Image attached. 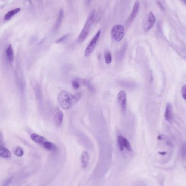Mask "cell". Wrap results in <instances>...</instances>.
Returning <instances> with one entry per match:
<instances>
[{
	"label": "cell",
	"mask_w": 186,
	"mask_h": 186,
	"mask_svg": "<svg viewBox=\"0 0 186 186\" xmlns=\"http://www.w3.org/2000/svg\"><path fill=\"white\" fill-rule=\"evenodd\" d=\"M117 144L120 151H123L124 149H126L129 152L132 151V149L131 144L129 140L121 135H119L117 137Z\"/></svg>",
	"instance_id": "8992f818"
},
{
	"label": "cell",
	"mask_w": 186,
	"mask_h": 186,
	"mask_svg": "<svg viewBox=\"0 0 186 186\" xmlns=\"http://www.w3.org/2000/svg\"><path fill=\"white\" fill-rule=\"evenodd\" d=\"M72 86L75 89H78L80 87V81L77 79H75L72 80Z\"/></svg>",
	"instance_id": "ffe728a7"
},
{
	"label": "cell",
	"mask_w": 186,
	"mask_h": 186,
	"mask_svg": "<svg viewBox=\"0 0 186 186\" xmlns=\"http://www.w3.org/2000/svg\"><path fill=\"white\" fill-rule=\"evenodd\" d=\"M85 1H86V5L89 6L92 3V0H85Z\"/></svg>",
	"instance_id": "484cf974"
},
{
	"label": "cell",
	"mask_w": 186,
	"mask_h": 186,
	"mask_svg": "<svg viewBox=\"0 0 186 186\" xmlns=\"http://www.w3.org/2000/svg\"><path fill=\"white\" fill-rule=\"evenodd\" d=\"M89 155L88 152L86 151H84L82 153L81 156V163H82V166L83 168H86L88 163L89 162Z\"/></svg>",
	"instance_id": "8fae6325"
},
{
	"label": "cell",
	"mask_w": 186,
	"mask_h": 186,
	"mask_svg": "<svg viewBox=\"0 0 186 186\" xmlns=\"http://www.w3.org/2000/svg\"><path fill=\"white\" fill-rule=\"evenodd\" d=\"M184 2H185L186 3V0H182Z\"/></svg>",
	"instance_id": "4316f807"
},
{
	"label": "cell",
	"mask_w": 186,
	"mask_h": 186,
	"mask_svg": "<svg viewBox=\"0 0 186 186\" xmlns=\"http://www.w3.org/2000/svg\"><path fill=\"white\" fill-rule=\"evenodd\" d=\"M82 95L81 93L72 94L69 92L62 90L59 92L58 95V102L62 108L69 109L80 100Z\"/></svg>",
	"instance_id": "6da1fadb"
},
{
	"label": "cell",
	"mask_w": 186,
	"mask_h": 186,
	"mask_svg": "<svg viewBox=\"0 0 186 186\" xmlns=\"http://www.w3.org/2000/svg\"><path fill=\"white\" fill-rule=\"evenodd\" d=\"M95 13H96V11L94 9H92L89 13L88 17L86 20V23H84L83 29L78 37V39H77L78 43H83L88 37V35H89V31L92 28V25L94 21Z\"/></svg>",
	"instance_id": "7a4b0ae2"
},
{
	"label": "cell",
	"mask_w": 186,
	"mask_h": 186,
	"mask_svg": "<svg viewBox=\"0 0 186 186\" xmlns=\"http://www.w3.org/2000/svg\"><path fill=\"white\" fill-rule=\"evenodd\" d=\"M13 177H11V178H8L7 180L5 181L4 182V183H3V184H2V186H9V184H10L11 183V182H12V180H13Z\"/></svg>",
	"instance_id": "cb8c5ba5"
},
{
	"label": "cell",
	"mask_w": 186,
	"mask_h": 186,
	"mask_svg": "<svg viewBox=\"0 0 186 186\" xmlns=\"http://www.w3.org/2000/svg\"><path fill=\"white\" fill-rule=\"evenodd\" d=\"M104 58L106 64H109L112 63V56L111 53L108 50H105L104 52Z\"/></svg>",
	"instance_id": "ac0fdd59"
},
{
	"label": "cell",
	"mask_w": 186,
	"mask_h": 186,
	"mask_svg": "<svg viewBox=\"0 0 186 186\" xmlns=\"http://www.w3.org/2000/svg\"><path fill=\"white\" fill-rule=\"evenodd\" d=\"M43 144L44 148L49 151H56L57 149L55 144L48 141H45Z\"/></svg>",
	"instance_id": "e0dca14e"
},
{
	"label": "cell",
	"mask_w": 186,
	"mask_h": 186,
	"mask_svg": "<svg viewBox=\"0 0 186 186\" xmlns=\"http://www.w3.org/2000/svg\"><path fill=\"white\" fill-rule=\"evenodd\" d=\"M173 117V113H172V107L170 103H168L166 108L164 118L166 121L169 123H172Z\"/></svg>",
	"instance_id": "30bf717a"
},
{
	"label": "cell",
	"mask_w": 186,
	"mask_h": 186,
	"mask_svg": "<svg viewBox=\"0 0 186 186\" xmlns=\"http://www.w3.org/2000/svg\"><path fill=\"white\" fill-rule=\"evenodd\" d=\"M6 55H7V57L8 58L9 61L10 62H12L14 59V52H13V49L11 45H9L7 49Z\"/></svg>",
	"instance_id": "2e32d148"
},
{
	"label": "cell",
	"mask_w": 186,
	"mask_h": 186,
	"mask_svg": "<svg viewBox=\"0 0 186 186\" xmlns=\"http://www.w3.org/2000/svg\"><path fill=\"white\" fill-rule=\"evenodd\" d=\"M181 92H182V95L183 99L186 100V85L183 86V87L182 88Z\"/></svg>",
	"instance_id": "d4e9b609"
},
{
	"label": "cell",
	"mask_w": 186,
	"mask_h": 186,
	"mask_svg": "<svg viewBox=\"0 0 186 186\" xmlns=\"http://www.w3.org/2000/svg\"><path fill=\"white\" fill-rule=\"evenodd\" d=\"M117 101L122 112L124 114L126 112L127 101L126 93L123 90H121L118 93L117 95Z\"/></svg>",
	"instance_id": "ba28073f"
},
{
	"label": "cell",
	"mask_w": 186,
	"mask_h": 186,
	"mask_svg": "<svg viewBox=\"0 0 186 186\" xmlns=\"http://www.w3.org/2000/svg\"><path fill=\"white\" fill-rule=\"evenodd\" d=\"M0 156L5 158H8L11 157V153L8 149L2 145H0Z\"/></svg>",
	"instance_id": "4fadbf2b"
},
{
	"label": "cell",
	"mask_w": 186,
	"mask_h": 186,
	"mask_svg": "<svg viewBox=\"0 0 186 186\" xmlns=\"http://www.w3.org/2000/svg\"><path fill=\"white\" fill-rule=\"evenodd\" d=\"M82 84L84 86L87 87L89 90L91 92H94L95 88L94 86H93L91 82L87 80H82Z\"/></svg>",
	"instance_id": "d6986e66"
},
{
	"label": "cell",
	"mask_w": 186,
	"mask_h": 186,
	"mask_svg": "<svg viewBox=\"0 0 186 186\" xmlns=\"http://www.w3.org/2000/svg\"><path fill=\"white\" fill-rule=\"evenodd\" d=\"M155 21L156 19L155 15H154L152 12H150L148 17L145 18V20H144L143 25L144 31L145 32H148L150 30H151L155 25Z\"/></svg>",
	"instance_id": "5b68a950"
},
{
	"label": "cell",
	"mask_w": 186,
	"mask_h": 186,
	"mask_svg": "<svg viewBox=\"0 0 186 186\" xmlns=\"http://www.w3.org/2000/svg\"><path fill=\"white\" fill-rule=\"evenodd\" d=\"M101 35V30L99 29L96 35H95L94 37L92 38V40L90 41L88 46H87L85 51H84V56L86 57H88L90 56L92 53L94 51L96 46L97 45V43L99 39L100 38Z\"/></svg>",
	"instance_id": "277c9868"
},
{
	"label": "cell",
	"mask_w": 186,
	"mask_h": 186,
	"mask_svg": "<svg viewBox=\"0 0 186 186\" xmlns=\"http://www.w3.org/2000/svg\"><path fill=\"white\" fill-rule=\"evenodd\" d=\"M139 7H140V4L139 1H136L133 7L132 8V10L130 14L129 15V17L127 18V19L126 20V25L129 26L130 25H131V23H132V22L134 21L136 17H137L138 14V13L139 12Z\"/></svg>",
	"instance_id": "52a82bcc"
},
{
	"label": "cell",
	"mask_w": 186,
	"mask_h": 186,
	"mask_svg": "<svg viewBox=\"0 0 186 186\" xmlns=\"http://www.w3.org/2000/svg\"><path fill=\"white\" fill-rule=\"evenodd\" d=\"M111 37L117 42H120L123 39L125 35V28L122 25L117 24L113 26L111 29Z\"/></svg>",
	"instance_id": "3957f363"
},
{
	"label": "cell",
	"mask_w": 186,
	"mask_h": 186,
	"mask_svg": "<svg viewBox=\"0 0 186 186\" xmlns=\"http://www.w3.org/2000/svg\"><path fill=\"white\" fill-rule=\"evenodd\" d=\"M31 138L35 142L37 143L40 144H42L44 143V142L45 141V138L43 137L42 136H41L40 135H37L33 133L31 135Z\"/></svg>",
	"instance_id": "9a60e30c"
},
{
	"label": "cell",
	"mask_w": 186,
	"mask_h": 186,
	"mask_svg": "<svg viewBox=\"0 0 186 186\" xmlns=\"http://www.w3.org/2000/svg\"><path fill=\"white\" fill-rule=\"evenodd\" d=\"M23 153L24 152H23V150L20 147H17V148L15 150V155H17V156H19V157H21L22 156H23Z\"/></svg>",
	"instance_id": "7402d4cb"
},
{
	"label": "cell",
	"mask_w": 186,
	"mask_h": 186,
	"mask_svg": "<svg viewBox=\"0 0 186 186\" xmlns=\"http://www.w3.org/2000/svg\"><path fill=\"white\" fill-rule=\"evenodd\" d=\"M63 16H64L63 10V9H60V11L59 12L57 20L56 21V23L55 26H54V30L55 31H57L59 28L60 27V25H61V24L62 23V21H63Z\"/></svg>",
	"instance_id": "7c38bea8"
},
{
	"label": "cell",
	"mask_w": 186,
	"mask_h": 186,
	"mask_svg": "<svg viewBox=\"0 0 186 186\" xmlns=\"http://www.w3.org/2000/svg\"><path fill=\"white\" fill-rule=\"evenodd\" d=\"M68 35H69V34L63 35V37H60L59 39H57V40H56V43H62V42H63V41H64V40H66V38H68Z\"/></svg>",
	"instance_id": "603a6c76"
},
{
	"label": "cell",
	"mask_w": 186,
	"mask_h": 186,
	"mask_svg": "<svg viewBox=\"0 0 186 186\" xmlns=\"http://www.w3.org/2000/svg\"><path fill=\"white\" fill-rule=\"evenodd\" d=\"M181 154L183 159L186 158V143L183 144L181 149Z\"/></svg>",
	"instance_id": "44dd1931"
},
{
	"label": "cell",
	"mask_w": 186,
	"mask_h": 186,
	"mask_svg": "<svg viewBox=\"0 0 186 186\" xmlns=\"http://www.w3.org/2000/svg\"><path fill=\"white\" fill-rule=\"evenodd\" d=\"M64 114L60 109L58 107H56L53 112V120L54 123L57 127L61 126L63 123Z\"/></svg>",
	"instance_id": "9c48e42d"
},
{
	"label": "cell",
	"mask_w": 186,
	"mask_h": 186,
	"mask_svg": "<svg viewBox=\"0 0 186 186\" xmlns=\"http://www.w3.org/2000/svg\"><path fill=\"white\" fill-rule=\"evenodd\" d=\"M20 10L21 9L20 8H17L13 9V10L10 11L9 12H7L4 17V20L7 21V20L11 19L13 16H14L15 15L17 14V13L20 12Z\"/></svg>",
	"instance_id": "5bb4252c"
}]
</instances>
